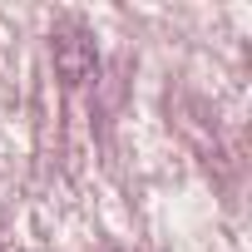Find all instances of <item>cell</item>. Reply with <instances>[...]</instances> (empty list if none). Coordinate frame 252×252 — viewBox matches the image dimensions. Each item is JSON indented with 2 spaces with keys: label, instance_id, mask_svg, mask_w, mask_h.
Instances as JSON below:
<instances>
[]
</instances>
